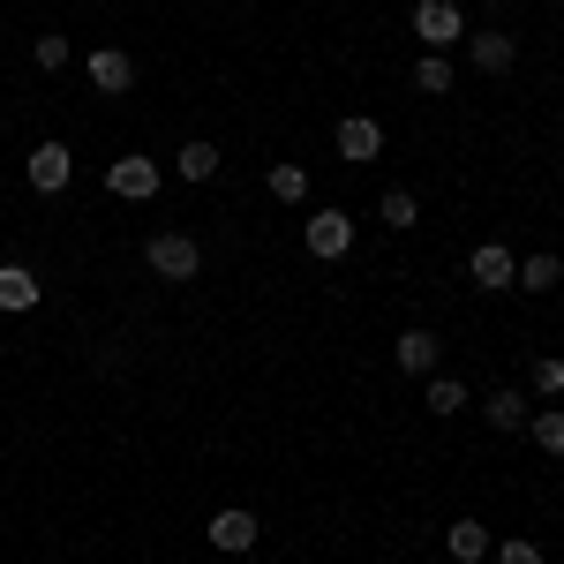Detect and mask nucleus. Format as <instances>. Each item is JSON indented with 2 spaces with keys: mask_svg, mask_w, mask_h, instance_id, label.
<instances>
[{
  "mask_svg": "<svg viewBox=\"0 0 564 564\" xmlns=\"http://www.w3.org/2000/svg\"><path fill=\"white\" fill-rule=\"evenodd\" d=\"M497 564H542V542H527V534H512V542L497 550Z\"/></svg>",
  "mask_w": 564,
  "mask_h": 564,
  "instance_id": "b1692460",
  "label": "nucleus"
},
{
  "mask_svg": "<svg viewBox=\"0 0 564 564\" xmlns=\"http://www.w3.org/2000/svg\"><path fill=\"white\" fill-rule=\"evenodd\" d=\"M39 271H31V263H0V308H8V316H23V308H39Z\"/></svg>",
  "mask_w": 564,
  "mask_h": 564,
  "instance_id": "9d476101",
  "label": "nucleus"
},
{
  "mask_svg": "<svg viewBox=\"0 0 564 564\" xmlns=\"http://www.w3.org/2000/svg\"><path fill=\"white\" fill-rule=\"evenodd\" d=\"M377 218H384V226H399V234H406V226H422V204H414V188H384Z\"/></svg>",
  "mask_w": 564,
  "mask_h": 564,
  "instance_id": "aec40b11",
  "label": "nucleus"
},
{
  "mask_svg": "<svg viewBox=\"0 0 564 564\" xmlns=\"http://www.w3.org/2000/svg\"><path fill=\"white\" fill-rule=\"evenodd\" d=\"M557 279H564V263L542 249V257H527V263H520V279H512V286H527V294H550Z\"/></svg>",
  "mask_w": 564,
  "mask_h": 564,
  "instance_id": "f3484780",
  "label": "nucleus"
},
{
  "mask_svg": "<svg viewBox=\"0 0 564 564\" xmlns=\"http://www.w3.org/2000/svg\"><path fill=\"white\" fill-rule=\"evenodd\" d=\"M84 68H90V84H98V90H129L135 84V61L121 53V45H90Z\"/></svg>",
  "mask_w": 564,
  "mask_h": 564,
  "instance_id": "9b49d317",
  "label": "nucleus"
},
{
  "mask_svg": "<svg viewBox=\"0 0 564 564\" xmlns=\"http://www.w3.org/2000/svg\"><path fill=\"white\" fill-rule=\"evenodd\" d=\"M467 61H475L481 76H505V68L520 61V39H512V31H475V39H467Z\"/></svg>",
  "mask_w": 564,
  "mask_h": 564,
  "instance_id": "0eeeda50",
  "label": "nucleus"
},
{
  "mask_svg": "<svg viewBox=\"0 0 564 564\" xmlns=\"http://www.w3.org/2000/svg\"><path fill=\"white\" fill-rule=\"evenodd\" d=\"M106 196H121V204H151V196H159V166H151V159H113V166H106Z\"/></svg>",
  "mask_w": 564,
  "mask_h": 564,
  "instance_id": "20e7f679",
  "label": "nucleus"
},
{
  "mask_svg": "<svg viewBox=\"0 0 564 564\" xmlns=\"http://www.w3.org/2000/svg\"><path fill=\"white\" fill-rule=\"evenodd\" d=\"M436 332H422V324H414V332H399V347H391V361H399V369H406V377H436Z\"/></svg>",
  "mask_w": 564,
  "mask_h": 564,
  "instance_id": "1a4fd4ad",
  "label": "nucleus"
},
{
  "mask_svg": "<svg viewBox=\"0 0 564 564\" xmlns=\"http://www.w3.org/2000/svg\"><path fill=\"white\" fill-rule=\"evenodd\" d=\"M422 406H430L436 422H452V414L467 406V384H459V377H430V391H422Z\"/></svg>",
  "mask_w": 564,
  "mask_h": 564,
  "instance_id": "dca6fc26",
  "label": "nucleus"
},
{
  "mask_svg": "<svg viewBox=\"0 0 564 564\" xmlns=\"http://www.w3.org/2000/svg\"><path fill=\"white\" fill-rule=\"evenodd\" d=\"M302 241H308V257H316V263H339L354 249V218L347 212H316L302 226Z\"/></svg>",
  "mask_w": 564,
  "mask_h": 564,
  "instance_id": "7ed1b4c3",
  "label": "nucleus"
},
{
  "mask_svg": "<svg viewBox=\"0 0 564 564\" xmlns=\"http://www.w3.org/2000/svg\"><path fill=\"white\" fill-rule=\"evenodd\" d=\"M212 174H218L212 143H181V181H212Z\"/></svg>",
  "mask_w": 564,
  "mask_h": 564,
  "instance_id": "4be33fe9",
  "label": "nucleus"
},
{
  "mask_svg": "<svg viewBox=\"0 0 564 564\" xmlns=\"http://www.w3.org/2000/svg\"><path fill=\"white\" fill-rule=\"evenodd\" d=\"M23 174H31V188H39V196H61V188L76 181V159H68V143H39Z\"/></svg>",
  "mask_w": 564,
  "mask_h": 564,
  "instance_id": "423d86ee",
  "label": "nucleus"
},
{
  "mask_svg": "<svg viewBox=\"0 0 564 564\" xmlns=\"http://www.w3.org/2000/svg\"><path fill=\"white\" fill-rule=\"evenodd\" d=\"M444 550H452L459 564H481V557H489V527H481V520H452Z\"/></svg>",
  "mask_w": 564,
  "mask_h": 564,
  "instance_id": "ddd939ff",
  "label": "nucleus"
},
{
  "mask_svg": "<svg viewBox=\"0 0 564 564\" xmlns=\"http://www.w3.org/2000/svg\"><path fill=\"white\" fill-rule=\"evenodd\" d=\"M414 90H422V98H444V90H452V61H444V53H422V61H414Z\"/></svg>",
  "mask_w": 564,
  "mask_h": 564,
  "instance_id": "a211bd4d",
  "label": "nucleus"
},
{
  "mask_svg": "<svg viewBox=\"0 0 564 564\" xmlns=\"http://www.w3.org/2000/svg\"><path fill=\"white\" fill-rule=\"evenodd\" d=\"M68 53H76V45L61 39V31H45V39H31V61H39L45 76H61V68H68Z\"/></svg>",
  "mask_w": 564,
  "mask_h": 564,
  "instance_id": "412c9836",
  "label": "nucleus"
},
{
  "mask_svg": "<svg viewBox=\"0 0 564 564\" xmlns=\"http://www.w3.org/2000/svg\"><path fill=\"white\" fill-rule=\"evenodd\" d=\"M212 550H257V512H241V505L212 512Z\"/></svg>",
  "mask_w": 564,
  "mask_h": 564,
  "instance_id": "f8f14e48",
  "label": "nucleus"
},
{
  "mask_svg": "<svg viewBox=\"0 0 564 564\" xmlns=\"http://www.w3.org/2000/svg\"><path fill=\"white\" fill-rule=\"evenodd\" d=\"M377 151H384V129H377L369 113H347V121H339V159H347V166H369Z\"/></svg>",
  "mask_w": 564,
  "mask_h": 564,
  "instance_id": "6e6552de",
  "label": "nucleus"
},
{
  "mask_svg": "<svg viewBox=\"0 0 564 564\" xmlns=\"http://www.w3.org/2000/svg\"><path fill=\"white\" fill-rule=\"evenodd\" d=\"M467 279H475L481 294H505V286H512V279H520V257H512V249H505V241H481L475 257H467Z\"/></svg>",
  "mask_w": 564,
  "mask_h": 564,
  "instance_id": "39448f33",
  "label": "nucleus"
},
{
  "mask_svg": "<svg viewBox=\"0 0 564 564\" xmlns=\"http://www.w3.org/2000/svg\"><path fill=\"white\" fill-rule=\"evenodd\" d=\"M527 436H534L550 459H564V406H534V414H527Z\"/></svg>",
  "mask_w": 564,
  "mask_h": 564,
  "instance_id": "2eb2a0df",
  "label": "nucleus"
},
{
  "mask_svg": "<svg viewBox=\"0 0 564 564\" xmlns=\"http://www.w3.org/2000/svg\"><path fill=\"white\" fill-rule=\"evenodd\" d=\"M263 188H271L279 204H308V166H271V174H263Z\"/></svg>",
  "mask_w": 564,
  "mask_h": 564,
  "instance_id": "6ab92c4d",
  "label": "nucleus"
},
{
  "mask_svg": "<svg viewBox=\"0 0 564 564\" xmlns=\"http://www.w3.org/2000/svg\"><path fill=\"white\" fill-rule=\"evenodd\" d=\"M414 39L430 45H459L467 39V15H459V8H452V0H414Z\"/></svg>",
  "mask_w": 564,
  "mask_h": 564,
  "instance_id": "f03ea898",
  "label": "nucleus"
},
{
  "mask_svg": "<svg viewBox=\"0 0 564 564\" xmlns=\"http://www.w3.org/2000/svg\"><path fill=\"white\" fill-rule=\"evenodd\" d=\"M527 384H534V399H557V391H564V361H557V354H542V361L527 369Z\"/></svg>",
  "mask_w": 564,
  "mask_h": 564,
  "instance_id": "5701e85b",
  "label": "nucleus"
},
{
  "mask_svg": "<svg viewBox=\"0 0 564 564\" xmlns=\"http://www.w3.org/2000/svg\"><path fill=\"white\" fill-rule=\"evenodd\" d=\"M143 263H151L159 279L188 286V279L204 271V249H196V234H174V226H166V234H151V241H143Z\"/></svg>",
  "mask_w": 564,
  "mask_h": 564,
  "instance_id": "f257e3e1",
  "label": "nucleus"
},
{
  "mask_svg": "<svg viewBox=\"0 0 564 564\" xmlns=\"http://www.w3.org/2000/svg\"><path fill=\"white\" fill-rule=\"evenodd\" d=\"M481 414H489V430H527V414H534V406H527V391H489V406H481Z\"/></svg>",
  "mask_w": 564,
  "mask_h": 564,
  "instance_id": "4468645a",
  "label": "nucleus"
}]
</instances>
